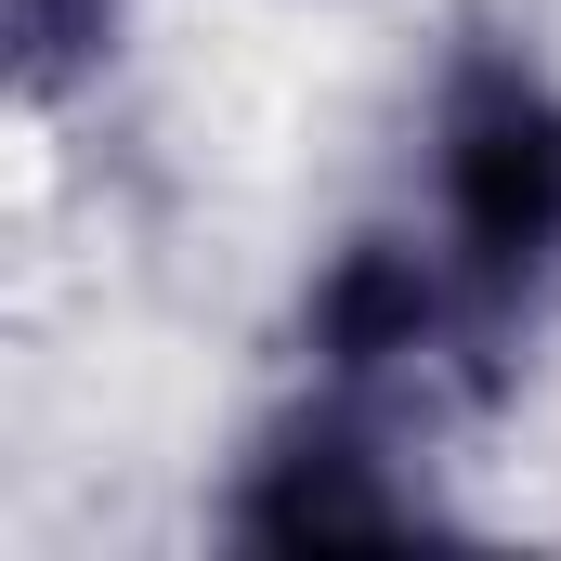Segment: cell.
I'll return each instance as SVG.
<instances>
[{
  "instance_id": "cell-1",
  "label": "cell",
  "mask_w": 561,
  "mask_h": 561,
  "mask_svg": "<svg viewBox=\"0 0 561 561\" xmlns=\"http://www.w3.org/2000/svg\"><path fill=\"white\" fill-rule=\"evenodd\" d=\"M392 209L431 236V262L470 313L483 405L523 392V366L561 327V53L536 26H457L431 53Z\"/></svg>"
},
{
  "instance_id": "cell-2",
  "label": "cell",
  "mask_w": 561,
  "mask_h": 561,
  "mask_svg": "<svg viewBox=\"0 0 561 561\" xmlns=\"http://www.w3.org/2000/svg\"><path fill=\"white\" fill-rule=\"evenodd\" d=\"M444 523L457 510L431 483V419L327 392V379H287L209 483L222 549H392V536H444Z\"/></svg>"
},
{
  "instance_id": "cell-3",
  "label": "cell",
  "mask_w": 561,
  "mask_h": 561,
  "mask_svg": "<svg viewBox=\"0 0 561 561\" xmlns=\"http://www.w3.org/2000/svg\"><path fill=\"white\" fill-rule=\"evenodd\" d=\"M118 26H131V0H13V79H26V105H66L79 79H105Z\"/></svg>"
}]
</instances>
